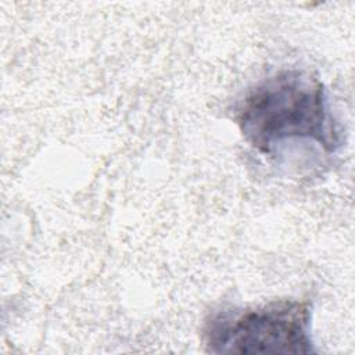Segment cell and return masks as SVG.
I'll return each instance as SVG.
<instances>
[{"instance_id": "obj_2", "label": "cell", "mask_w": 355, "mask_h": 355, "mask_svg": "<svg viewBox=\"0 0 355 355\" xmlns=\"http://www.w3.org/2000/svg\"><path fill=\"white\" fill-rule=\"evenodd\" d=\"M202 341L212 354H311V308L298 300L220 308L205 319Z\"/></svg>"}, {"instance_id": "obj_1", "label": "cell", "mask_w": 355, "mask_h": 355, "mask_svg": "<svg viewBox=\"0 0 355 355\" xmlns=\"http://www.w3.org/2000/svg\"><path fill=\"white\" fill-rule=\"evenodd\" d=\"M245 141L277 158L287 143L316 144L327 154L341 146L323 83L301 69H283L257 83L236 108Z\"/></svg>"}]
</instances>
